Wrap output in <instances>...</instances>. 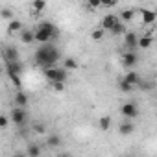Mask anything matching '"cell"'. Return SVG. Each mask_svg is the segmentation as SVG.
Returning <instances> with one entry per match:
<instances>
[{"instance_id": "1", "label": "cell", "mask_w": 157, "mask_h": 157, "mask_svg": "<svg viewBox=\"0 0 157 157\" xmlns=\"http://www.w3.org/2000/svg\"><path fill=\"white\" fill-rule=\"evenodd\" d=\"M61 57V52L56 44L52 43H43L37 50H35V63L44 70V68H50V67H56V63L59 61Z\"/></svg>"}, {"instance_id": "2", "label": "cell", "mask_w": 157, "mask_h": 157, "mask_svg": "<svg viewBox=\"0 0 157 157\" xmlns=\"http://www.w3.org/2000/svg\"><path fill=\"white\" fill-rule=\"evenodd\" d=\"M59 32H57V28L50 22V21H43L41 24H39V28L35 30V41L37 43H50L56 35H57Z\"/></svg>"}, {"instance_id": "3", "label": "cell", "mask_w": 157, "mask_h": 157, "mask_svg": "<svg viewBox=\"0 0 157 157\" xmlns=\"http://www.w3.org/2000/svg\"><path fill=\"white\" fill-rule=\"evenodd\" d=\"M44 78L50 83H54V82H67L68 70L65 67H50V68H44Z\"/></svg>"}, {"instance_id": "4", "label": "cell", "mask_w": 157, "mask_h": 157, "mask_svg": "<svg viewBox=\"0 0 157 157\" xmlns=\"http://www.w3.org/2000/svg\"><path fill=\"white\" fill-rule=\"evenodd\" d=\"M26 118H28V113H26V109H24V107L15 105V107L11 109V120H13V124H15V126H22V124L26 122Z\"/></svg>"}, {"instance_id": "5", "label": "cell", "mask_w": 157, "mask_h": 157, "mask_svg": "<svg viewBox=\"0 0 157 157\" xmlns=\"http://www.w3.org/2000/svg\"><path fill=\"white\" fill-rule=\"evenodd\" d=\"M120 115L124 117V118H137L139 117V107H137V104H133V102H126L122 107H120Z\"/></svg>"}, {"instance_id": "6", "label": "cell", "mask_w": 157, "mask_h": 157, "mask_svg": "<svg viewBox=\"0 0 157 157\" xmlns=\"http://www.w3.org/2000/svg\"><path fill=\"white\" fill-rule=\"evenodd\" d=\"M139 63V56L135 54V50H128L126 54H122V65L126 68H135Z\"/></svg>"}, {"instance_id": "7", "label": "cell", "mask_w": 157, "mask_h": 157, "mask_svg": "<svg viewBox=\"0 0 157 157\" xmlns=\"http://www.w3.org/2000/svg\"><path fill=\"white\" fill-rule=\"evenodd\" d=\"M124 44L128 50H135L139 46V35L135 32H126L124 33Z\"/></svg>"}, {"instance_id": "8", "label": "cell", "mask_w": 157, "mask_h": 157, "mask_svg": "<svg viewBox=\"0 0 157 157\" xmlns=\"http://www.w3.org/2000/svg\"><path fill=\"white\" fill-rule=\"evenodd\" d=\"M118 21H120V17H117V15H113V13H111V15H105V17L100 21V28H104L105 32H109Z\"/></svg>"}, {"instance_id": "9", "label": "cell", "mask_w": 157, "mask_h": 157, "mask_svg": "<svg viewBox=\"0 0 157 157\" xmlns=\"http://www.w3.org/2000/svg\"><path fill=\"white\" fill-rule=\"evenodd\" d=\"M133 131H135V122L131 118H126V122H122L118 126V133L120 135H131Z\"/></svg>"}, {"instance_id": "10", "label": "cell", "mask_w": 157, "mask_h": 157, "mask_svg": "<svg viewBox=\"0 0 157 157\" xmlns=\"http://www.w3.org/2000/svg\"><path fill=\"white\" fill-rule=\"evenodd\" d=\"M140 17H142V24H153L157 21V13L153 10H140Z\"/></svg>"}, {"instance_id": "11", "label": "cell", "mask_w": 157, "mask_h": 157, "mask_svg": "<svg viewBox=\"0 0 157 157\" xmlns=\"http://www.w3.org/2000/svg\"><path fill=\"white\" fill-rule=\"evenodd\" d=\"M4 59H6V63H10V61H19V50H17L15 46H6V48H4Z\"/></svg>"}, {"instance_id": "12", "label": "cell", "mask_w": 157, "mask_h": 157, "mask_svg": "<svg viewBox=\"0 0 157 157\" xmlns=\"http://www.w3.org/2000/svg\"><path fill=\"white\" fill-rule=\"evenodd\" d=\"M33 41H35V30H22L21 32V43L30 44Z\"/></svg>"}, {"instance_id": "13", "label": "cell", "mask_w": 157, "mask_h": 157, "mask_svg": "<svg viewBox=\"0 0 157 157\" xmlns=\"http://www.w3.org/2000/svg\"><path fill=\"white\" fill-rule=\"evenodd\" d=\"M109 33L113 35V37H117V35H124L126 33V22H122V21H118L111 30H109Z\"/></svg>"}, {"instance_id": "14", "label": "cell", "mask_w": 157, "mask_h": 157, "mask_svg": "<svg viewBox=\"0 0 157 157\" xmlns=\"http://www.w3.org/2000/svg\"><path fill=\"white\" fill-rule=\"evenodd\" d=\"M151 43H153V37L150 33H144L142 37H139V48H142V50H148L151 46Z\"/></svg>"}, {"instance_id": "15", "label": "cell", "mask_w": 157, "mask_h": 157, "mask_svg": "<svg viewBox=\"0 0 157 157\" xmlns=\"http://www.w3.org/2000/svg\"><path fill=\"white\" fill-rule=\"evenodd\" d=\"M13 98H15V105H21V107H26L28 102H30L28 96H26V93H22V91H17Z\"/></svg>"}, {"instance_id": "16", "label": "cell", "mask_w": 157, "mask_h": 157, "mask_svg": "<svg viewBox=\"0 0 157 157\" xmlns=\"http://www.w3.org/2000/svg\"><path fill=\"white\" fill-rule=\"evenodd\" d=\"M133 89H135V85H133V83H129L128 80H124V78H122V80H118V91H120V93L128 94V93H131Z\"/></svg>"}, {"instance_id": "17", "label": "cell", "mask_w": 157, "mask_h": 157, "mask_svg": "<svg viewBox=\"0 0 157 157\" xmlns=\"http://www.w3.org/2000/svg\"><path fill=\"white\" fill-rule=\"evenodd\" d=\"M124 80H128V82H129V83H133L135 87L140 83V78H139V74H137L135 70H128V72H126V76H124Z\"/></svg>"}, {"instance_id": "18", "label": "cell", "mask_w": 157, "mask_h": 157, "mask_svg": "<svg viewBox=\"0 0 157 157\" xmlns=\"http://www.w3.org/2000/svg\"><path fill=\"white\" fill-rule=\"evenodd\" d=\"M32 10H33V13L44 11L46 10V0H33V2H32Z\"/></svg>"}, {"instance_id": "19", "label": "cell", "mask_w": 157, "mask_h": 157, "mask_svg": "<svg viewBox=\"0 0 157 157\" xmlns=\"http://www.w3.org/2000/svg\"><path fill=\"white\" fill-rule=\"evenodd\" d=\"M133 17H135V10H131V8H129V10H124V11L120 13V21H122V22H126V24H128V22H131V21H133Z\"/></svg>"}, {"instance_id": "20", "label": "cell", "mask_w": 157, "mask_h": 157, "mask_svg": "<svg viewBox=\"0 0 157 157\" xmlns=\"http://www.w3.org/2000/svg\"><path fill=\"white\" fill-rule=\"evenodd\" d=\"M8 72L21 74V72H22V63H21V59H19V61H10V63H8Z\"/></svg>"}, {"instance_id": "21", "label": "cell", "mask_w": 157, "mask_h": 157, "mask_svg": "<svg viewBox=\"0 0 157 157\" xmlns=\"http://www.w3.org/2000/svg\"><path fill=\"white\" fill-rule=\"evenodd\" d=\"M8 32H10V33H15V32H22V22H21V21H17V19L10 21Z\"/></svg>"}, {"instance_id": "22", "label": "cell", "mask_w": 157, "mask_h": 157, "mask_svg": "<svg viewBox=\"0 0 157 157\" xmlns=\"http://www.w3.org/2000/svg\"><path fill=\"white\" fill-rule=\"evenodd\" d=\"M46 144H48L50 148H57V146H61V137H59V135H50V137L46 139Z\"/></svg>"}, {"instance_id": "23", "label": "cell", "mask_w": 157, "mask_h": 157, "mask_svg": "<svg viewBox=\"0 0 157 157\" xmlns=\"http://www.w3.org/2000/svg\"><path fill=\"white\" fill-rule=\"evenodd\" d=\"M63 67H65L67 70H76V68H78V61H76L74 57H67V59L63 61Z\"/></svg>"}, {"instance_id": "24", "label": "cell", "mask_w": 157, "mask_h": 157, "mask_svg": "<svg viewBox=\"0 0 157 157\" xmlns=\"http://www.w3.org/2000/svg\"><path fill=\"white\" fill-rule=\"evenodd\" d=\"M26 153H28L30 157H39V155H41V148H39L37 144H30L28 150H26Z\"/></svg>"}, {"instance_id": "25", "label": "cell", "mask_w": 157, "mask_h": 157, "mask_svg": "<svg viewBox=\"0 0 157 157\" xmlns=\"http://www.w3.org/2000/svg\"><path fill=\"white\" fill-rule=\"evenodd\" d=\"M104 35H105V30H104V28H98V30H94V32L91 33V39L98 43V41H102V39H104Z\"/></svg>"}, {"instance_id": "26", "label": "cell", "mask_w": 157, "mask_h": 157, "mask_svg": "<svg viewBox=\"0 0 157 157\" xmlns=\"http://www.w3.org/2000/svg\"><path fill=\"white\" fill-rule=\"evenodd\" d=\"M8 76H10V80H11V83H13L15 87H21V85H22V82H21V74H15V72H8Z\"/></svg>"}, {"instance_id": "27", "label": "cell", "mask_w": 157, "mask_h": 157, "mask_svg": "<svg viewBox=\"0 0 157 157\" xmlns=\"http://www.w3.org/2000/svg\"><path fill=\"white\" fill-rule=\"evenodd\" d=\"M100 129H104V131L111 129V117H102L100 118Z\"/></svg>"}, {"instance_id": "28", "label": "cell", "mask_w": 157, "mask_h": 157, "mask_svg": "<svg viewBox=\"0 0 157 157\" xmlns=\"http://www.w3.org/2000/svg\"><path fill=\"white\" fill-rule=\"evenodd\" d=\"M87 8L91 11H96L98 8H102V2H100V0H87Z\"/></svg>"}, {"instance_id": "29", "label": "cell", "mask_w": 157, "mask_h": 157, "mask_svg": "<svg viewBox=\"0 0 157 157\" xmlns=\"http://www.w3.org/2000/svg\"><path fill=\"white\" fill-rule=\"evenodd\" d=\"M52 87H54L56 93H61V91H65V82H54Z\"/></svg>"}, {"instance_id": "30", "label": "cell", "mask_w": 157, "mask_h": 157, "mask_svg": "<svg viewBox=\"0 0 157 157\" xmlns=\"http://www.w3.org/2000/svg\"><path fill=\"white\" fill-rule=\"evenodd\" d=\"M2 19L4 21H13V13L10 10H2Z\"/></svg>"}, {"instance_id": "31", "label": "cell", "mask_w": 157, "mask_h": 157, "mask_svg": "<svg viewBox=\"0 0 157 157\" xmlns=\"http://www.w3.org/2000/svg\"><path fill=\"white\" fill-rule=\"evenodd\" d=\"M102 2V8H113L117 4V0H100Z\"/></svg>"}, {"instance_id": "32", "label": "cell", "mask_w": 157, "mask_h": 157, "mask_svg": "<svg viewBox=\"0 0 157 157\" xmlns=\"http://www.w3.org/2000/svg\"><path fill=\"white\" fill-rule=\"evenodd\" d=\"M8 122H10V120H8V117H6V115L0 117V129H6V128H8Z\"/></svg>"}, {"instance_id": "33", "label": "cell", "mask_w": 157, "mask_h": 157, "mask_svg": "<svg viewBox=\"0 0 157 157\" xmlns=\"http://www.w3.org/2000/svg\"><path fill=\"white\" fill-rule=\"evenodd\" d=\"M33 131H35V133H44V131H46V128H44L43 124H39V122H37V124H33Z\"/></svg>"}, {"instance_id": "34", "label": "cell", "mask_w": 157, "mask_h": 157, "mask_svg": "<svg viewBox=\"0 0 157 157\" xmlns=\"http://www.w3.org/2000/svg\"><path fill=\"white\" fill-rule=\"evenodd\" d=\"M139 87H140V89H144V91H146V89H148V91H150V89H153V83H151V82H144V83H142V85H140V83H139Z\"/></svg>"}]
</instances>
